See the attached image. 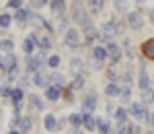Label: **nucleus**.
Instances as JSON below:
<instances>
[{"label": "nucleus", "instance_id": "obj_1", "mask_svg": "<svg viewBox=\"0 0 154 134\" xmlns=\"http://www.w3.org/2000/svg\"><path fill=\"white\" fill-rule=\"evenodd\" d=\"M72 19H74L78 25H84V23H88V21H91V19H88L86 8H84L78 0H76V2H74V6H72Z\"/></svg>", "mask_w": 154, "mask_h": 134}, {"label": "nucleus", "instance_id": "obj_2", "mask_svg": "<svg viewBox=\"0 0 154 134\" xmlns=\"http://www.w3.org/2000/svg\"><path fill=\"white\" fill-rule=\"evenodd\" d=\"M66 46L68 48H74V49H78L80 48V43H82V37H80V31L78 29H68L66 31Z\"/></svg>", "mask_w": 154, "mask_h": 134}, {"label": "nucleus", "instance_id": "obj_3", "mask_svg": "<svg viewBox=\"0 0 154 134\" xmlns=\"http://www.w3.org/2000/svg\"><path fill=\"white\" fill-rule=\"evenodd\" d=\"M125 23L130 25L131 29H136V31H140L144 27V17L140 14V12H128V17H125Z\"/></svg>", "mask_w": 154, "mask_h": 134}, {"label": "nucleus", "instance_id": "obj_4", "mask_svg": "<svg viewBox=\"0 0 154 134\" xmlns=\"http://www.w3.org/2000/svg\"><path fill=\"white\" fill-rule=\"evenodd\" d=\"M131 116H134L136 120H146V122H150V113L146 111V105H144L142 101L131 105Z\"/></svg>", "mask_w": 154, "mask_h": 134}, {"label": "nucleus", "instance_id": "obj_5", "mask_svg": "<svg viewBox=\"0 0 154 134\" xmlns=\"http://www.w3.org/2000/svg\"><path fill=\"white\" fill-rule=\"evenodd\" d=\"M95 107H97V95L95 93H88L82 99V113H93Z\"/></svg>", "mask_w": 154, "mask_h": 134}, {"label": "nucleus", "instance_id": "obj_6", "mask_svg": "<svg viewBox=\"0 0 154 134\" xmlns=\"http://www.w3.org/2000/svg\"><path fill=\"white\" fill-rule=\"evenodd\" d=\"M82 33H84V37H86V43H93V39L99 35V33H97V29H95V25L91 23V21L82 25Z\"/></svg>", "mask_w": 154, "mask_h": 134}, {"label": "nucleus", "instance_id": "obj_7", "mask_svg": "<svg viewBox=\"0 0 154 134\" xmlns=\"http://www.w3.org/2000/svg\"><path fill=\"white\" fill-rule=\"evenodd\" d=\"M101 31H103V39H105V41H109V39H111V37L113 35H117V29H115V27H113V23H111V21H107V23H103V27H101Z\"/></svg>", "mask_w": 154, "mask_h": 134}, {"label": "nucleus", "instance_id": "obj_8", "mask_svg": "<svg viewBox=\"0 0 154 134\" xmlns=\"http://www.w3.org/2000/svg\"><path fill=\"white\" fill-rule=\"evenodd\" d=\"M33 83H35L37 87H41V89H48L49 87V78L41 72V70H37V72H33Z\"/></svg>", "mask_w": 154, "mask_h": 134}, {"label": "nucleus", "instance_id": "obj_9", "mask_svg": "<svg viewBox=\"0 0 154 134\" xmlns=\"http://www.w3.org/2000/svg\"><path fill=\"white\" fill-rule=\"evenodd\" d=\"M60 95H62V89L56 87V85H49L45 89V99H49V101H58Z\"/></svg>", "mask_w": 154, "mask_h": 134}, {"label": "nucleus", "instance_id": "obj_10", "mask_svg": "<svg viewBox=\"0 0 154 134\" xmlns=\"http://www.w3.org/2000/svg\"><path fill=\"white\" fill-rule=\"evenodd\" d=\"M107 54H109L111 62H119L121 60V48H119L117 43H111V46L107 48Z\"/></svg>", "mask_w": 154, "mask_h": 134}, {"label": "nucleus", "instance_id": "obj_11", "mask_svg": "<svg viewBox=\"0 0 154 134\" xmlns=\"http://www.w3.org/2000/svg\"><path fill=\"white\" fill-rule=\"evenodd\" d=\"M138 87H140V89H148V87H150V76H148V72H146V66H142V68H140Z\"/></svg>", "mask_w": 154, "mask_h": 134}, {"label": "nucleus", "instance_id": "obj_12", "mask_svg": "<svg viewBox=\"0 0 154 134\" xmlns=\"http://www.w3.org/2000/svg\"><path fill=\"white\" fill-rule=\"evenodd\" d=\"M31 128H33V122H31L29 118H21V120H19V124H17V130H19L21 134H27Z\"/></svg>", "mask_w": 154, "mask_h": 134}, {"label": "nucleus", "instance_id": "obj_13", "mask_svg": "<svg viewBox=\"0 0 154 134\" xmlns=\"http://www.w3.org/2000/svg\"><path fill=\"white\" fill-rule=\"evenodd\" d=\"M142 52H144L146 58H152V60H154V39H146V41H144Z\"/></svg>", "mask_w": 154, "mask_h": 134}, {"label": "nucleus", "instance_id": "obj_14", "mask_svg": "<svg viewBox=\"0 0 154 134\" xmlns=\"http://www.w3.org/2000/svg\"><path fill=\"white\" fill-rule=\"evenodd\" d=\"M66 8V4H64V0H51V12L56 14V17H62V12Z\"/></svg>", "mask_w": 154, "mask_h": 134}, {"label": "nucleus", "instance_id": "obj_15", "mask_svg": "<svg viewBox=\"0 0 154 134\" xmlns=\"http://www.w3.org/2000/svg\"><path fill=\"white\" fill-rule=\"evenodd\" d=\"M86 4H88L91 12H101L103 6H105V0H86Z\"/></svg>", "mask_w": 154, "mask_h": 134}, {"label": "nucleus", "instance_id": "obj_16", "mask_svg": "<svg viewBox=\"0 0 154 134\" xmlns=\"http://www.w3.org/2000/svg\"><path fill=\"white\" fill-rule=\"evenodd\" d=\"M142 103L144 105H150V103H154V89H142Z\"/></svg>", "mask_w": 154, "mask_h": 134}, {"label": "nucleus", "instance_id": "obj_17", "mask_svg": "<svg viewBox=\"0 0 154 134\" xmlns=\"http://www.w3.org/2000/svg\"><path fill=\"white\" fill-rule=\"evenodd\" d=\"M49 81H51V85L60 87V89H64V85H66V76L60 74V72H54L51 76H49Z\"/></svg>", "mask_w": 154, "mask_h": 134}, {"label": "nucleus", "instance_id": "obj_18", "mask_svg": "<svg viewBox=\"0 0 154 134\" xmlns=\"http://www.w3.org/2000/svg\"><path fill=\"white\" fill-rule=\"evenodd\" d=\"M43 126L48 128L49 132H54V130L58 128V122H56V118H54L51 113H45V118H43Z\"/></svg>", "mask_w": 154, "mask_h": 134}, {"label": "nucleus", "instance_id": "obj_19", "mask_svg": "<svg viewBox=\"0 0 154 134\" xmlns=\"http://www.w3.org/2000/svg\"><path fill=\"white\" fill-rule=\"evenodd\" d=\"M107 56H109V54H107V48H103V46H95V48H93V58L103 62Z\"/></svg>", "mask_w": 154, "mask_h": 134}, {"label": "nucleus", "instance_id": "obj_20", "mask_svg": "<svg viewBox=\"0 0 154 134\" xmlns=\"http://www.w3.org/2000/svg\"><path fill=\"white\" fill-rule=\"evenodd\" d=\"M14 68H17V58H14L12 54H6V58H4V70L12 72Z\"/></svg>", "mask_w": 154, "mask_h": 134}, {"label": "nucleus", "instance_id": "obj_21", "mask_svg": "<svg viewBox=\"0 0 154 134\" xmlns=\"http://www.w3.org/2000/svg\"><path fill=\"white\" fill-rule=\"evenodd\" d=\"M33 39H35L37 43H39V48L43 49V52L51 49V39H49V37H37V35H33Z\"/></svg>", "mask_w": 154, "mask_h": 134}, {"label": "nucleus", "instance_id": "obj_22", "mask_svg": "<svg viewBox=\"0 0 154 134\" xmlns=\"http://www.w3.org/2000/svg\"><path fill=\"white\" fill-rule=\"evenodd\" d=\"M70 89L72 91H80V89H84V76L82 74H76V76H74V81L70 83Z\"/></svg>", "mask_w": 154, "mask_h": 134}, {"label": "nucleus", "instance_id": "obj_23", "mask_svg": "<svg viewBox=\"0 0 154 134\" xmlns=\"http://www.w3.org/2000/svg\"><path fill=\"white\" fill-rule=\"evenodd\" d=\"M68 122H70L72 126H76V128H80V126L84 124V113H70Z\"/></svg>", "mask_w": 154, "mask_h": 134}, {"label": "nucleus", "instance_id": "obj_24", "mask_svg": "<svg viewBox=\"0 0 154 134\" xmlns=\"http://www.w3.org/2000/svg\"><path fill=\"white\" fill-rule=\"evenodd\" d=\"M84 126H86V130H88V132H95V128H97L95 116H91V113H84Z\"/></svg>", "mask_w": 154, "mask_h": 134}, {"label": "nucleus", "instance_id": "obj_25", "mask_svg": "<svg viewBox=\"0 0 154 134\" xmlns=\"http://www.w3.org/2000/svg\"><path fill=\"white\" fill-rule=\"evenodd\" d=\"M113 6L117 12H130V2L128 0H113Z\"/></svg>", "mask_w": 154, "mask_h": 134}, {"label": "nucleus", "instance_id": "obj_26", "mask_svg": "<svg viewBox=\"0 0 154 134\" xmlns=\"http://www.w3.org/2000/svg\"><path fill=\"white\" fill-rule=\"evenodd\" d=\"M29 105H31V107H33V110H43V101H41V97H37V95H29Z\"/></svg>", "mask_w": 154, "mask_h": 134}, {"label": "nucleus", "instance_id": "obj_27", "mask_svg": "<svg viewBox=\"0 0 154 134\" xmlns=\"http://www.w3.org/2000/svg\"><path fill=\"white\" fill-rule=\"evenodd\" d=\"M23 49H25V54L29 56V54H33V49H35V39H33V35L31 37H27L23 41Z\"/></svg>", "mask_w": 154, "mask_h": 134}, {"label": "nucleus", "instance_id": "obj_28", "mask_svg": "<svg viewBox=\"0 0 154 134\" xmlns=\"http://www.w3.org/2000/svg\"><path fill=\"white\" fill-rule=\"evenodd\" d=\"M12 49H14L12 39H2V41H0V52H4V54H12Z\"/></svg>", "mask_w": 154, "mask_h": 134}, {"label": "nucleus", "instance_id": "obj_29", "mask_svg": "<svg viewBox=\"0 0 154 134\" xmlns=\"http://www.w3.org/2000/svg\"><path fill=\"white\" fill-rule=\"evenodd\" d=\"M27 70L29 72H37L39 70V64H37V60H35V56H27Z\"/></svg>", "mask_w": 154, "mask_h": 134}, {"label": "nucleus", "instance_id": "obj_30", "mask_svg": "<svg viewBox=\"0 0 154 134\" xmlns=\"http://www.w3.org/2000/svg\"><path fill=\"white\" fill-rule=\"evenodd\" d=\"M29 21L33 27H45V19L41 14H29Z\"/></svg>", "mask_w": 154, "mask_h": 134}, {"label": "nucleus", "instance_id": "obj_31", "mask_svg": "<svg viewBox=\"0 0 154 134\" xmlns=\"http://www.w3.org/2000/svg\"><path fill=\"white\" fill-rule=\"evenodd\" d=\"M105 93L109 95V97H115V95H119V93H121V89H119L115 83H109V85L105 87Z\"/></svg>", "mask_w": 154, "mask_h": 134}, {"label": "nucleus", "instance_id": "obj_32", "mask_svg": "<svg viewBox=\"0 0 154 134\" xmlns=\"http://www.w3.org/2000/svg\"><path fill=\"white\" fill-rule=\"evenodd\" d=\"M111 23H113V27L117 29V35H123V31H125V23H123L121 19H117V17H113Z\"/></svg>", "mask_w": 154, "mask_h": 134}, {"label": "nucleus", "instance_id": "obj_33", "mask_svg": "<svg viewBox=\"0 0 154 134\" xmlns=\"http://www.w3.org/2000/svg\"><path fill=\"white\" fill-rule=\"evenodd\" d=\"M14 19L19 21V25H25V21L29 19V12L25 11V8H17V14H14Z\"/></svg>", "mask_w": 154, "mask_h": 134}, {"label": "nucleus", "instance_id": "obj_34", "mask_svg": "<svg viewBox=\"0 0 154 134\" xmlns=\"http://www.w3.org/2000/svg\"><path fill=\"white\" fill-rule=\"evenodd\" d=\"M11 99H12L14 105H19V103L23 101V91H21V89H12L11 91Z\"/></svg>", "mask_w": 154, "mask_h": 134}, {"label": "nucleus", "instance_id": "obj_35", "mask_svg": "<svg viewBox=\"0 0 154 134\" xmlns=\"http://www.w3.org/2000/svg\"><path fill=\"white\" fill-rule=\"evenodd\" d=\"M70 64H72L70 68H72V72H74V74H78L80 70H82V66H84V62L80 60V58H72V62H70Z\"/></svg>", "mask_w": 154, "mask_h": 134}, {"label": "nucleus", "instance_id": "obj_36", "mask_svg": "<svg viewBox=\"0 0 154 134\" xmlns=\"http://www.w3.org/2000/svg\"><path fill=\"white\" fill-rule=\"evenodd\" d=\"M125 116H128V110H125V107H119V110H115V116H113V118H115L119 124H123L125 122Z\"/></svg>", "mask_w": 154, "mask_h": 134}, {"label": "nucleus", "instance_id": "obj_37", "mask_svg": "<svg viewBox=\"0 0 154 134\" xmlns=\"http://www.w3.org/2000/svg\"><path fill=\"white\" fill-rule=\"evenodd\" d=\"M11 23H12V17H11V14H6V12H4V14H0V29H6Z\"/></svg>", "mask_w": 154, "mask_h": 134}, {"label": "nucleus", "instance_id": "obj_38", "mask_svg": "<svg viewBox=\"0 0 154 134\" xmlns=\"http://www.w3.org/2000/svg\"><path fill=\"white\" fill-rule=\"evenodd\" d=\"M119 97H121V101H125V103H128V101L131 99V89H130V87H125V89H121V93H119Z\"/></svg>", "mask_w": 154, "mask_h": 134}, {"label": "nucleus", "instance_id": "obj_39", "mask_svg": "<svg viewBox=\"0 0 154 134\" xmlns=\"http://www.w3.org/2000/svg\"><path fill=\"white\" fill-rule=\"evenodd\" d=\"M48 66H51V68H58V66H60V56H49Z\"/></svg>", "mask_w": 154, "mask_h": 134}, {"label": "nucleus", "instance_id": "obj_40", "mask_svg": "<svg viewBox=\"0 0 154 134\" xmlns=\"http://www.w3.org/2000/svg\"><path fill=\"white\" fill-rule=\"evenodd\" d=\"M11 91H12V89H8V85L0 83V95H4V97H11Z\"/></svg>", "mask_w": 154, "mask_h": 134}, {"label": "nucleus", "instance_id": "obj_41", "mask_svg": "<svg viewBox=\"0 0 154 134\" xmlns=\"http://www.w3.org/2000/svg\"><path fill=\"white\" fill-rule=\"evenodd\" d=\"M88 68H91V70H99V68H101V60L93 58V60L88 62Z\"/></svg>", "mask_w": 154, "mask_h": 134}, {"label": "nucleus", "instance_id": "obj_42", "mask_svg": "<svg viewBox=\"0 0 154 134\" xmlns=\"http://www.w3.org/2000/svg\"><path fill=\"white\" fill-rule=\"evenodd\" d=\"M23 0H8V8H21Z\"/></svg>", "mask_w": 154, "mask_h": 134}, {"label": "nucleus", "instance_id": "obj_43", "mask_svg": "<svg viewBox=\"0 0 154 134\" xmlns=\"http://www.w3.org/2000/svg\"><path fill=\"white\" fill-rule=\"evenodd\" d=\"M48 4V0H31V6L33 8H41V6H45Z\"/></svg>", "mask_w": 154, "mask_h": 134}, {"label": "nucleus", "instance_id": "obj_44", "mask_svg": "<svg viewBox=\"0 0 154 134\" xmlns=\"http://www.w3.org/2000/svg\"><path fill=\"white\" fill-rule=\"evenodd\" d=\"M58 29H60V31H68V21H66V19H62V17H60Z\"/></svg>", "mask_w": 154, "mask_h": 134}, {"label": "nucleus", "instance_id": "obj_45", "mask_svg": "<svg viewBox=\"0 0 154 134\" xmlns=\"http://www.w3.org/2000/svg\"><path fill=\"white\" fill-rule=\"evenodd\" d=\"M119 134H131V130H130V124H121V126H119Z\"/></svg>", "mask_w": 154, "mask_h": 134}, {"label": "nucleus", "instance_id": "obj_46", "mask_svg": "<svg viewBox=\"0 0 154 134\" xmlns=\"http://www.w3.org/2000/svg\"><path fill=\"white\" fill-rule=\"evenodd\" d=\"M19 85H21V87H27V85H29V78H27V76H21V78H19Z\"/></svg>", "mask_w": 154, "mask_h": 134}, {"label": "nucleus", "instance_id": "obj_47", "mask_svg": "<svg viewBox=\"0 0 154 134\" xmlns=\"http://www.w3.org/2000/svg\"><path fill=\"white\" fill-rule=\"evenodd\" d=\"M130 130H131V134H140V132H142V130H140V126H136V124L130 126Z\"/></svg>", "mask_w": 154, "mask_h": 134}, {"label": "nucleus", "instance_id": "obj_48", "mask_svg": "<svg viewBox=\"0 0 154 134\" xmlns=\"http://www.w3.org/2000/svg\"><path fill=\"white\" fill-rule=\"evenodd\" d=\"M111 113H115V107L109 103V105H107V116H111Z\"/></svg>", "mask_w": 154, "mask_h": 134}, {"label": "nucleus", "instance_id": "obj_49", "mask_svg": "<svg viewBox=\"0 0 154 134\" xmlns=\"http://www.w3.org/2000/svg\"><path fill=\"white\" fill-rule=\"evenodd\" d=\"M0 68H4V56L0 54Z\"/></svg>", "mask_w": 154, "mask_h": 134}, {"label": "nucleus", "instance_id": "obj_50", "mask_svg": "<svg viewBox=\"0 0 154 134\" xmlns=\"http://www.w3.org/2000/svg\"><path fill=\"white\" fill-rule=\"evenodd\" d=\"M150 23L154 25V8H152V11H150Z\"/></svg>", "mask_w": 154, "mask_h": 134}, {"label": "nucleus", "instance_id": "obj_51", "mask_svg": "<svg viewBox=\"0 0 154 134\" xmlns=\"http://www.w3.org/2000/svg\"><path fill=\"white\" fill-rule=\"evenodd\" d=\"M8 134H21V132H19V130L14 128V130H11V132H8Z\"/></svg>", "mask_w": 154, "mask_h": 134}, {"label": "nucleus", "instance_id": "obj_52", "mask_svg": "<svg viewBox=\"0 0 154 134\" xmlns=\"http://www.w3.org/2000/svg\"><path fill=\"white\" fill-rule=\"evenodd\" d=\"M150 124H152V126H154V113H152V116H150Z\"/></svg>", "mask_w": 154, "mask_h": 134}, {"label": "nucleus", "instance_id": "obj_53", "mask_svg": "<svg viewBox=\"0 0 154 134\" xmlns=\"http://www.w3.org/2000/svg\"><path fill=\"white\" fill-rule=\"evenodd\" d=\"M144 134H154V132H152V130H146V132H144Z\"/></svg>", "mask_w": 154, "mask_h": 134}, {"label": "nucleus", "instance_id": "obj_54", "mask_svg": "<svg viewBox=\"0 0 154 134\" xmlns=\"http://www.w3.org/2000/svg\"><path fill=\"white\" fill-rule=\"evenodd\" d=\"M101 134H113V130H109V132H101Z\"/></svg>", "mask_w": 154, "mask_h": 134}, {"label": "nucleus", "instance_id": "obj_55", "mask_svg": "<svg viewBox=\"0 0 154 134\" xmlns=\"http://www.w3.org/2000/svg\"><path fill=\"white\" fill-rule=\"evenodd\" d=\"M136 2H140V4H142V2H146V0H136Z\"/></svg>", "mask_w": 154, "mask_h": 134}]
</instances>
